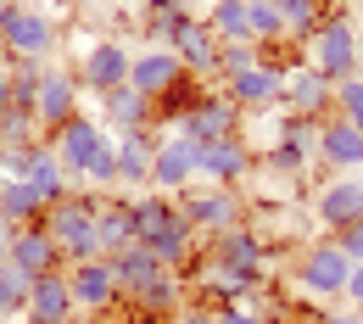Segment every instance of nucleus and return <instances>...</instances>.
Returning <instances> with one entry per match:
<instances>
[{
	"label": "nucleus",
	"instance_id": "c85d7f7f",
	"mask_svg": "<svg viewBox=\"0 0 363 324\" xmlns=\"http://www.w3.org/2000/svg\"><path fill=\"white\" fill-rule=\"evenodd\" d=\"M23 179H28V185H34L40 196H45V207H50V201H62V196L73 190V179H67V168H62V157L50 151L45 140L34 145V157H28V174H23Z\"/></svg>",
	"mask_w": 363,
	"mask_h": 324
},
{
	"label": "nucleus",
	"instance_id": "bb28decb",
	"mask_svg": "<svg viewBox=\"0 0 363 324\" xmlns=\"http://www.w3.org/2000/svg\"><path fill=\"white\" fill-rule=\"evenodd\" d=\"M106 263H112V279H118V296H123V302L145 296V291L157 285V274H162V263H157L145 246H129V252H118V257H106Z\"/></svg>",
	"mask_w": 363,
	"mask_h": 324
},
{
	"label": "nucleus",
	"instance_id": "e433bc0d",
	"mask_svg": "<svg viewBox=\"0 0 363 324\" xmlns=\"http://www.w3.org/2000/svg\"><path fill=\"white\" fill-rule=\"evenodd\" d=\"M257 62H263V45H252V40L224 45L218 50V79H235V73H246V67H257Z\"/></svg>",
	"mask_w": 363,
	"mask_h": 324
},
{
	"label": "nucleus",
	"instance_id": "79ce46f5",
	"mask_svg": "<svg viewBox=\"0 0 363 324\" xmlns=\"http://www.w3.org/2000/svg\"><path fill=\"white\" fill-rule=\"evenodd\" d=\"M174 324H218V313H213V308H179Z\"/></svg>",
	"mask_w": 363,
	"mask_h": 324
},
{
	"label": "nucleus",
	"instance_id": "ddd939ff",
	"mask_svg": "<svg viewBox=\"0 0 363 324\" xmlns=\"http://www.w3.org/2000/svg\"><path fill=\"white\" fill-rule=\"evenodd\" d=\"M184 79H190V73L179 67V56L168 45H145V50H135V62H129V84H135L151 106H157L168 90H179Z\"/></svg>",
	"mask_w": 363,
	"mask_h": 324
},
{
	"label": "nucleus",
	"instance_id": "6ab92c4d",
	"mask_svg": "<svg viewBox=\"0 0 363 324\" xmlns=\"http://www.w3.org/2000/svg\"><path fill=\"white\" fill-rule=\"evenodd\" d=\"M318 162H330L335 174H358L363 168V129H352L347 118H318Z\"/></svg>",
	"mask_w": 363,
	"mask_h": 324
},
{
	"label": "nucleus",
	"instance_id": "9d476101",
	"mask_svg": "<svg viewBox=\"0 0 363 324\" xmlns=\"http://www.w3.org/2000/svg\"><path fill=\"white\" fill-rule=\"evenodd\" d=\"M179 207H184V218H190L201 235H218V230L246 224V207H240L235 185H207V190L190 185V190H179Z\"/></svg>",
	"mask_w": 363,
	"mask_h": 324
},
{
	"label": "nucleus",
	"instance_id": "f03ea898",
	"mask_svg": "<svg viewBox=\"0 0 363 324\" xmlns=\"http://www.w3.org/2000/svg\"><path fill=\"white\" fill-rule=\"evenodd\" d=\"M95 207H101V190H84V185H73L62 201H50V207H45V230H50V240L62 246V263H67V269L101 257V240H95Z\"/></svg>",
	"mask_w": 363,
	"mask_h": 324
},
{
	"label": "nucleus",
	"instance_id": "f704fd0d",
	"mask_svg": "<svg viewBox=\"0 0 363 324\" xmlns=\"http://www.w3.org/2000/svg\"><path fill=\"white\" fill-rule=\"evenodd\" d=\"M28 285L34 279L23 274L17 263H0V319H23L28 313Z\"/></svg>",
	"mask_w": 363,
	"mask_h": 324
},
{
	"label": "nucleus",
	"instance_id": "cd10ccee",
	"mask_svg": "<svg viewBox=\"0 0 363 324\" xmlns=\"http://www.w3.org/2000/svg\"><path fill=\"white\" fill-rule=\"evenodd\" d=\"M0 218H6L11 230L45 224V196L28 185V179H0Z\"/></svg>",
	"mask_w": 363,
	"mask_h": 324
},
{
	"label": "nucleus",
	"instance_id": "8fccbe9b",
	"mask_svg": "<svg viewBox=\"0 0 363 324\" xmlns=\"http://www.w3.org/2000/svg\"><path fill=\"white\" fill-rule=\"evenodd\" d=\"M0 324H17V319H0Z\"/></svg>",
	"mask_w": 363,
	"mask_h": 324
},
{
	"label": "nucleus",
	"instance_id": "49530a36",
	"mask_svg": "<svg viewBox=\"0 0 363 324\" xmlns=\"http://www.w3.org/2000/svg\"><path fill=\"white\" fill-rule=\"evenodd\" d=\"M6 246H11V224L0 218V263H6Z\"/></svg>",
	"mask_w": 363,
	"mask_h": 324
},
{
	"label": "nucleus",
	"instance_id": "f257e3e1",
	"mask_svg": "<svg viewBox=\"0 0 363 324\" xmlns=\"http://www.w3.org/2000/svg\"><path fill=\"white\" fill-rule=\"evenodd\" d=\"M62 45V28L45 6L0 0V62H50Z\"/></svg>",
	"mask_w": 363,
	"mask_h": 324
},
{
	"label": "nucleus",
	"instance_id": "a19ab883",
	"mask_svg": "<svg viewBox=\"0 0 363 324\" xmlns=\"http://www.w3.org/2000/svg\"><path fill=\"white\" fill-rule=\"evenodd\" d=\"M174 11H190V0H145V17H174Z\"/></svg>",
	"mask_w": 363,
	"mask_h": 324
},
{
	"label": "nucleus",
	"instance_id": "7c9ffc66",
	"mask_svg": "<svg viewBox=\"0 0 363 324\" xmlns=\"http://www.w3.org/2000/svg\"><path fill=\"white\" fill-rule=\"evenodd\" d=\"M207 23H213V34H218L224 45H240V40H252V23H246V0H213V6H207Z\"/></svg>",
	"mask_w": 363,
	"mask_h": 324
},
{
	"label": "nucleus",
	"instance_id": "aec40b11",
	"mask_svg": "<svg viewBox=\"0 0 363 324\" xmlns=\"http://www.w3.org/2000/svg\"><path fill=\"white\" fill-rule=\"evenodd\" d=\"M79 308H73V285H67V269H56V274H40L28 285V313L23 324H62L73 319Z\"/></svg>",
	"mask_w": 363,
	"mask_h": 324
},
{
	"label": "nucleus",
	"instance_id": "c756f323",
	"mask_svg": "<svg viewBox=\"0 0 363 324\" xmlns=\"http://www.w3.org/2000/svg\"><path fill=\"white\" fill-rule=\"evenodd\" d=\"M174 196H162V190H140V196H129V218H135V246H145L151 235L162 230L168 218H174Z\"/></svg>",
	"mask_w": 363,
	"mask_h": 324
},
{
	"label": "nucleus",
	"instance_id": "4468645a",
	"mask_svg": "<svg viewBox=\"0 0 363 324\" xmlns=\"http://www.w3.org/2000/svg\"><path fill=\"white\" fill-rule=\"evenodd\" d=\"M190 185H196V140L168 129L157 140V151H151V190L174 196V190H190Z\"/></svg>",
	"mask_w": 363,
	"mask_h": 324
},
{
	"label": "nucleus",
	"instance_id": "c03bdc74",
	"mask_svg": "<svg viewBox=\"0 0 363 324\" xmlns=\"http://www.w3.org/2000/svg\"><path fill=\"white\" fill-rule=\"evenodd\" d=\"M318 324H363V313L358 308H335V313H324Z\"/></svg>",
	"mask_w": 363,
	"mask_h": 324
},
{
	"label": "nucleus",
	"instance_id": "b1692460",
	"mask_svg": "<svg viewBox=\"0 0 363 324\" xmlns=\"http://www.w3.org/2000/svg\"><path fill=\"white\" fill-rule=\"evenodd\" d=\"M196 235H201V230L184 218V207H174V218L145 240V252H151L162 269H179V274H184V269H190V257H196Z\"/></svg>",
	"mask_w": 363,
	"mask_h": 324
},
{
	"label": "nucleus",
	"instance_id": "5701e85b",
	"mask_svg": "<svg viewBox=\"0 0 363 324\" xmlns=\"http://www.w3.org/2000/svg\"><path fill=\"white\" fill-rule=\"evenodd\" d=\"M257 279H263V274L207 257V269H201V279H196V296H201V302H218V308H229V302H246V296L257 291Z\"/></svg>",
	"mask_w": 363,
	"mask_h": 324
},
{
	"label": "nucleus",
	"instance_id": "37998d69",
	"mask_svg": "<svg viewBox=\"0 0 363 324\" xmlns=\"http://www.w3.org/2000/svg\"><path fill=\"white\" fill-rule=\"evenodd\" d=\"M347 302L363 313V263H352V279H347Z\"/></svg>",
	"mask_w": 363,
	"mask_h": 324
},
{
	"label": "nucleus",
	"instance_id": "de8ad7c7",
	"mask_svg": "<svg viewBox=\"0 0 363 324\" xmlns=\"http://www.w3.org/2000/svg\"><path fill=\"white\" fill-rule=\"evenodd\" d=\"M62 324H101L95 313H73V319H62Z\"/></svg>",
	"mask_w": 363,
	"mask_h": 324
},
{
	"label": "nucleus",
	"instance_id": "473e14b6",
	"mask_svg": "<svg viewBox=\"0 0 363 324\" xmlns=\"http://www.w3.org/2000/svg\"><path fill=\"white\" fill-rule=\"evenodd\" d=\"M246 23H252V45H279L285 40V11L274 0H246Z\"/></svg>",
	"mask_w": 363,
	"mask_h": 324
},
{
	"label": "nucleus",
	"instance_id": "6e6552de",
	"mask_svg": "<svg viewBox=\"0 0 363 324\" xmlns=\"http://www.w3.org/2000/svg\"><path fill=\"white\" fill-rule=\"evenodd\" d=\"M106 129H101V118H90V112H79V118H67L56 135H45V145L62 157V168H67V179L73 185H84V168H90V157L106 145Z\"/></svg>",
	"mask_w": 363,
	"mask_h": 324
},
{
	"label": "nucleus",
	"instance_id": "393cba45",
	"mask_svg": "<svg viewBox=\"0 0 363 324\" xmlns=\"http://www.w3.org/2000/svg\"><path fill=\"white\" fill-rule=\"evenodd\" d=\"M207 257L235 263V269H252V274H263V269H269V246H263V235L252 230V224L218 230V235H213V252H207Z\"/></svg>",
	"mask_w": 363,
	"mask_h": 324
},
{
	"label": "nucleus",
	"instance_id": "f8f14e48",
	"mask_svg": "<svg viewBox=\"0 0 363 324\" xmlns=\"http://www.w3.org/2000/svg\"><path fill=\"white\" fill-rule=\"evenodd\" d=\"M84 112V90L73 79V67H45V84H40V101H34V118H40V135H56L67 118Z\"/></svg>",
	"mask_w": 363,
	"mask_h": 324
},
{
	"label": "nucleus",
	"instance_id": "412c9836",
	"mask_svg": "<svg viewBox=\"0 0 363 324\" xmlns=\"http://www.w3.org/2000/svg\"><path fill=\"white\" fill-rule=\"evenodd\" d=\"M101 129L106 135H129V129H157V106L135 90V84H123V90H106L101 95Z\"/></svg>",
	"mask_w": 363,
	"mask_h": 324
},
{
	"label": "nucleus",
	"instance_id": "09e8293b",
	"mask_svg": "<svg viewBox=\"0 0 363 324\" xmlns=\"http://www.w3.org/2000/svg\"><path fill=\"white\" fill-rule=\"evenodd\" d=\"M274 6H279V11H296V6H308V0H274Z\"/></svg>",
	"mask_w": 363,
	"mask_h": 324
},
{
	"label": "nucleus",
	"instance_id": "a211bd4d",
	"mask_svg": "<svg viewBox=\"0 0 363 324\" xmlns=\"http://www.w3.org/2000/svg\"><path fill=\"white\" fill-rule=\"evenodd\" d=\"M6 263H17L28 279L40 274H56V269H67L62 263V246L50 240L45 224H28V230H11V246H6Z\"/></svg>",
	"mask_w": 363,
	"mask_h": 324
},
{
	"label": "nucleus",
	"instance_id": "7ed1b4c3",
	"mask_svg": "<svg viewBox=\"0 0 363 324\" xmlns=\"http://www.w3.org/2000/svg\"><path fill=\"white\" fill-rule=\"evenodd\" d=\"M358 62H363L358 23L341 17V11H330V17L318 23V34L308 40V67H318L330 84H341V79H358Z\"/></svg>",
	"mask_w": 363,
	"mask_h": 324
},
{
	"label": "nucleus",
	"instance_id": "f3484780",
	"mask_svg": "<svg viewBox=\"0 0 363 324\" xmlns=\"http://www.w3.org/2000/svg\"><path fill=\"white\" fill-rule=\"evenodd\" d=\"M313 218L330 235H341L347 224H358L363 218V179L358 174H341V179H330V185L318 190L313 196Z\"/></svg>",
	"mask_w": 363,
	"mask_h": 324
},
{
	"label": "nucleus",
	"instance_id": "ea45409f",
	"mask_svg": "<svg viewBox=\"0 0 363 324\" xmlns=\"http://www.w3.org/2000/svg\"><path fill=\"white\" fill-rule=\"evenodd\" d=\"M218 324H269L263 313H252V308H240V302H229V308H213Z\"/></svg>",
	"mask_w": 363,
	"mask_h": 324
},
{
	"label": "nucleus",
	"instance_id": "c9c22d12",
	"mask_svg": "<svg viewBox=\"0 0 363 324\" xmlns=\"http://www.w3.org/2000/svg\"><path fill=\"white\" fill-rule=\"evenodd\" d=\"M279 145L296 151L302 162H313V157H318V118H296V112H291L285 129H279Z\"/></svg>",
	"mask_w": 363,
	"mask_h": 324
},
{
	"label": "nucleus",
	"instance_id": "3c124183",
	"mask_svg": "<svg viewBox=\"0 0 363 324\" xmlns=\"http://www.w3.org/2000/svg\"><path fill=\"white\" fill-rule=\"evenodd\" d=\"M358 6H363V0H358Z\"/></svg>",
	"mask_w": 363,
	"mask_h": 324
},
{
	"label": "nucleus",
	"instance_id": "a878e982",
	"mask_svg": "<svg viewBox=\"0 0 363 324\" xmlns=\"http://www.w3.org/2000/svg\"><path fill=\"white\" fill-rule=\"evenodd\" d=\"M95 240H101V257H118V252L135 246L129 196H101V207H95Z\"/></svg>",
	"mask_w": 363,
	"mask_h": 324
},
{
	"label": "nucleus",
	"instance_id": "9b49d317",
	"mask_svg": "<svg viewBox=\"0 0 363 324\" xmlns=\"http://www.w3.org/2000/svg\"><path fill=\"white\" fill-rule=\"evenodd\" d=\"M224 90L240 112H269V106L285 101V62H274L269 50H263V62L246 67V73H235V79H224Z\"/></svg>",
	"mask_w": 363,
	"mask_h": 324
},
{
	"label": "nucleus",
	"instance_id": "39448f33",
	"mask_svg": "<svg viewBox=\"0 0 363 324\" xmlns=\"http://www.w3.org/2000/svg\"><path fill=\"white\" fill-rule=\"evenodd\" d=\"M168 50L179 56V67L190 73V79H207V73H218V50H224V40L213 34V23H207V17L179 11V17H174V28H168Z\"/></svg>",
	"mask_w": 363,
	"mask_h": 324
},
{
	"label": "nucleus",
	"instance_id": "4c0bfd02",
	"mask_svg": "<svg viewBox=\"0 0 363 324\" xmlns=\"http://www.w3.org/2000/svg\"><path fill=\"white\" fill-rule=\"evenodd\" d=\"M335 118H347L352 129H363V79H341L335 84Z\"/></svg>",
	"mask_w": 363,
	"mask_h": 324
},
{
	"label": "nucleus",
	"instance_id": "a18cd8bd",
	"mask_svg": "<svg viewBox=\"0 0 363 324\" xmlns=\"http://www.w3.org/2000/svg\"><path fill=\"white\" fill-rule=\"evenodd\" d=\"M11 106V79H6V62H0V112Z\"/></svg>",
	"mask_w": 363,
	"mask_h": 324
},
{
	"label": "nucleus",
	"instance_id": "2f4dec72",
	"mask_svg": "<svg viewBox=\"0 0 363 324\" xmlns=\"http://www.w3.org/2000/svg\"><path fill=\"white\" fill-rule=\"evenodd\" d=\"M45 67H50V62H6V79H11V106L34 112L40 84H45Z\"/></svg>",
	"mask_w": 363,
	"mask_h": 324
},
{
	"label": "nucleus",
	"instance_id": "4be33fe9",
	"mask_svg": "<svg viewBox=\"0 0 363 324\" xmlns=\"http://www.w3.org/2000/svg\"><path fill=\"white\" fill-rule=\"evenodd\" d=\"M118 140V190H151V151H157V129H129Z\"/></svg>",
	"mask_w": 363,
	"mask_h": 324
},
{
	"label": "nucleus",
	"instance_id": "20e7f679",
	"mask_svg": "<svg viewBox=\"0 0 363 324\" xmlns=\"http://www.w3.org/2000/svg\"><path fill=\"white\" fill-rule=\"evenodd\" d=\"M129 62H135V50L123 45V40H90V45L79 50V62H73V79H79V90H90L101 101L106 90H123L129 84Z\"/></svg>",
	"mask_w": 363,
	"mask_h": 324
},
{
	"label": "nucleus",
	"instance_id": "423d86ee",
	"mask_svg": "<svg viewBox=\"0 0 363 324\" xmlns=\"http://www.w3.org/2000/svg\"><path fill=\"white\" fill-rule=\"evenodd\" d=\"M347 279H352V257L335 246V240H313L308 252H302V263H296V285L318 296V302H330V296H347Z\"/></svg>",
	"mask_w": 363,
	"mask_h": 324
},
{
	"label": "nucleus",
	"instance_id": "2eb2a0df",
	"mask_svg": "<svg viewBox=\"0 0 363 324\" xmlns=\"http://www.w3.org/2000/svg\"><path fill=\"white\" fill-rule=\"evenodd\" d=\"M279 106H291L296 118H330L335 112V84L318 67H308V62H291L285 67V101Z\"/></svg>",
	"mask_w": 363,
	"mask_h": 324
},
{
	"label": "nucleus",
	"instance_id": "72a5a7b5",
	"mask_svg": "<svg viewBox=\"0 0 363 324\" xmlns=\"http://www.w3.org/2000/svg\"><path fill=\"white\" fill-rule=\"evenodd\" d=\"M40 118L23 112V106H6L0 112V151H17V145H40Z\"/></svg>",
	"mask_w": 363,
	"mask_h": 324
},
{
	"label": "nucleus",
	"instance_id": "1a4fd4ad",
	"mask_svg": "<svg viewBox=\"0 0 363 324\" xmlns=\"http://www.w3.org/2000/svg\"><path fill=\"white\" fill-rule=\"evenodd\" d=\"M174 135L184 140H224V135H240V106L229 101V90H201L184 118L174 123Z\"/></svg>",
	"mask_w": 363,
	"mask_h": 324
},
{
	"label": "nucleus",
	"instance_id": "0eeeda50",
	"mask_svg": "<svg viewBox=\"0 0 363 324\" xmlns=\"http://www.w3.org/2000/svg\"><path fill=\"white\" fill-rule=\"evenodd\" d=\"M252 168H257V157L240 135L196 140V185H240Z\"/></svg>",
	"mask_w": 363,
	"mask_h": 324
},
{
	"label": "nucleus",
	"instance_id": "dca6fc26",
	"mask_svg": "<svg viewBox=\"0 0 363 324\" xmlns=\"http://www.w3.org/2000/svg\"><path fill=\"white\" fill-rule=\"evenodd\" d=\"M67 285H73V308L79 313H112L123 296H118V279H112V263L106 257H90V263H73L67 269Z\"/></svg>",
	"mask_w": 363,
	"mask_h": 324
},
{
	"label": "nucleus",
	"instance_id": "58836bf2",
	"mask_svg": "<svg viewBox=\"0 0 363 324\" xmlns=\"http://www.w3.org/2000/svg\"><path fill=\"white\" fill-rule=\"evenodd\" d=\"M335 246H341L352 263H363V218H358V224H347V230L335 235Z\"/></svg>",
	"mask_w": 363,
	"mask_h": 324
}]
</instances>
